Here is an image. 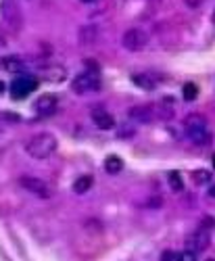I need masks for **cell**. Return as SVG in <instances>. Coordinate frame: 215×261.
Instances as JSON below:
<instances>
[{
  "label": "cell",
  "instance_id": "cell-14",
  "mask_svg": "<svg viewBox=\"0 0 215 261\" xmlns=\"http://www.w3.org/2000/svg\"><path fill=\"white\" fill-rule=\"evenodd\" d=\"M98 38V30L94 25H86L79 30V42L82 44H92V42Z\"/></svg>",
  "mask_w": 215,
  "mask_h": 261
},
{
  "label": "cell",
  "instance_id": "cell-15",
  "mask_svg": "<svg viewBox=\"0 0 215 261\" xmlns=\"http://www.w3.org/2000/svg\"><path fill=\"white\" fill-rule=\"evenodd\" d=\"M130 115L136 121H144V123L153 119V111H150V107H134L132 111H130Z\"/></svg>",
  "mask_w": 215,
  "mask_h": 261
},
{
  "label": "cell",
  "instance_id": "cell-8",
  "mask_svg": "<svg viewBox=\"0 0 215 261\" xmlns=\"http://www.w3.org/2000/svg\"><path fill=\"white\" fill-rule=\"evenodd\" d=\"M57 107H59V98L55 94H42L36 102H34V111L42 117H48L57 111Z\"/></svg>",
  "mask_w": 215,
  "mask_h": 261
},
{
  "label": "cell",
  "instance_id": "cell-10",
  "mask_svg": "<svg viewBox=\"0 0 215 261\" xmlns=\"http://www.w3.org/2000/svg\"><path fill=\"white\" fill-rule=\"evenodd\" d=\"M92 121L98 129H111L115 125V119L109 111H104V109H94L92 111Z\"/></svg>",
  "mask_w": 215,
  "mask_h": 261
},
{
  "label": "cell",
  "instance_id": "cell-22",
  "mask_svg": "<svg viewBox=\"0 0 215 261\" xmlns=\"http://www.w3.org/2000/svg\"><path fill=\"white\" fill-rule=\"evenodd\" d=\"M7 90V86H5V82H0V94H3Z\"/></svg>",
  "mask_w": 215,
  "mask_h": 261
},
{
  "label": "cell",
  "instance_id": "cell-13",
  "mask_svg": "<svg viewBox=\"0 0 215 261\" xmlns=\"http://www.w3.org/2000/svg\"><path fill=\"white\" fill-rule=\"evenodd\" d=\"M92 186H94V178L92 176H79L75 180V184H73V192L75 194H86Z\"/></svg>",
  "mask_w": 215,
  "mask_h": 261
},
{
  "label": "cell",
  "instance_id": "cell-20",
  "mask_svg": "<svg viewBox=\"0 0 215 261\" xmlns=\"http://www.w3.org/2000/svg\"><path fill=\"white\" fill-rule=\"evenodd\" d=\"M178 261H197V253L182 251V253H178Z\"/></svg>",
  "mask_w": 215,
  "mask_h": 261
},
{
  "label": "cell",
  "instance_id": "cell-1",
  "mask_svg": "<svg viewBox=\"0 0 215 261\" xmlns=\"http://www.w3.org/2000/svg\"><path fill=\"white\" fill-rule=\"evenodd\" d=\"M59 142L57 138L50 134V132H42V134H36L32 136L28 142H25V153L32 157V159H48L50 155H55Z\"/></svg>",
  "mask_w": 215,
  "mask_h": 261
},
{
  "label": "cell",
  "instance_id": "cell-3",
  "mask_svg": "<svg viewBox=\"0 0 215 261\" xmlns=\"http://www.w3.org/2000/svg\"><path fill=\"white\" fill-rule=\"evenodd\" d=\"M98 88H100V75H98V71H84V73L75 75V80L71 82V90L75 94L96 92Z\"/></svg>",
  "mask_w": 215,
  "mask_h": 261
},
{
  "label": "cell",
  "instance_id": "cell-2",
  "mask_svg": "<svg viewBox=\"0 0 215 261\" xmlns=\"http://www.w3.org/2000/svg\"><path fill=\"white\" fill-rule=\"evenodd\" d=\"M186 136L190 138V142H195L199 146H205L211 142V132H209V125L205 121V117L201 115H190L186 119Z\"/></svg>",
  "mask_w": 215,
  "mask_h": 261
},
{
  "label": "cell",
  "instance_id": "cell-24",
  "mask_svg": "<svg viewBox=\"0 0 215 261\" xmlns=\"http://www.w3.org/2000/svg\"><path fill=\"white\" fill-rule=\"evenodd\" d=\"M79 3H84V5H90V3H94V0H79Z\"/></svg>",
  "mask_w": 215,
  "mask_h": 261
},
{
  "label": "cell",
  "instance_id": "cell-21",
  "mask_svg": "<svg viewBox=\"0 0 215 261\" xmlns=\"http://www.w3.org/2000/svg\"><path fill=\"white\" fill-rule=\"evenodd\" d=\"M161 261H178V253L176 251H163L161 253Z\"/></svg>",
  "mask_w": 215,
  "mask_h": 261
},
{
  "label": "cell",
  "instance_id": "cell-12",
  "mask_svg": "<svg viewBox=\"0 0 215 261\" xmlns=\"http://www.w3.org/2000/svg\"><path fill=\"white\" fill-rule=\"evenodd\" d=\"M132 82L138 86V88H142V90H155L157 88V80L153 75H148V73H134Z\"/></svg>",
  "mask_w": 215,
  "mask_h": 261
},
{
  "label": "cell",
  "instance_id": "cell-11",
  "mask_svg": "<svg viewBox=\"0 0 215 261\" xmlns=\"http://www.w3.org/2000/svg\"><path fill=\"white\" fill-rule=\"evenodd\" d=\"M3 69H7V71H11V73H19V71H25V61L21 59V57H5L3 61Z\"/></svg>",
  "mask_w": 215,
  "mask_h": 261
},
{
  "label": "cell",
  "instance_id": "cell-17",
  "mask_svg": "<svg viewBox=\"0 0 215 261\" xmlns=\"http://www.w3.org/2000/svg\"><path fill=\"white\" fill-rule=\"evenodd\" d=\"M192 182L199 184V186L211 182V171L209 169H195V171H192Z\"/></svg>",
  "mask_w": 215,
  "mask_h": 261
},
{
  "label": "cell",
  "instance_id": "cell-23",
  "mask_svg": "<svg viewBox=\"0 0 215 261\" xmlns=\"http://www.w3.org/2000/svg\"><path fill=\"white\" fill-rule=\"evenodd\" d=\"M209 194H211V197H215V186H211V188H209Z\"/></svg>",
  "mask_w": 215,
  "mask_h": 261
},
{
  "label": "cell",
  "instance_id": "cell-9",
  "mask_svg": "<svg viewBox=\"0 0 215 261\" xmlns=\"http://www.w3.org/2000/svg\"><path fill=\"white\" fill-rule=\"evenodd\" d=\"M38 75L42 80L50 82V84H61V82H65V77H67V69L63 67V65H46V67H42L38 71Z\"/></svg>",
  "mask_w": 215,
  "mask_h": 261
},
{
  "label": "cell",
  "instance_id": "cell-4",
  "mask_svg": "<svg viewBox=\"0 0 215 261\" xmlns=\"http://www.w3.org/2000/svg\"><path fill=\"white\" fill-rule=\"evenodd\" d=\"M148 44V32L142 28H132L121 36V46L130 53H138Z\"/></svg>",
  "mask_w": 215,
  "mask_h": 261
},
{
  "label": "cell",
  "instance_id": "cell-25",
  "mask_svg": "<svg viewBox=\"0 0 215 261\" xmlns=\"http://www.w3.org/2000/svg\"><path fill=\"white\" fill-rule=\"evenodd\" d=\"M213 21H215V15H213Z\"/></svg>",
  "mask_w": 215,
  "mask_h": 261
},
{
  "label": "cell",
  "instance_id": "cell-26",
  "mask_svg": "<svg viewBox=\"0 0 215 261\" xmlns=\"http://www.w3.org/2000/svg\"><path fill=\"white\" fill-rule=\"evenodd\" d=\"M209 261H215V259H209Z\"/></svg>",
  "mask_w": 215,
  "mask_h": 261
},
{
  "label": "cell",
  "instance_id": "cell-7",
  "mask_svg": "<svg viewBox=\"0 0 215 261\" xmlns=\"http://www.w3.org/2000/svg\"><path fill=\"white\" fill-rule=\"evenodd\" d=\"M19 184H21V188H25L28 192H32V194H36L38 199H42V201H48L50 199V188H48V184L44 182V180H40V178H34V176H23V178H19Z\"/></svg>",
  "mask_w": 215,
  "mask_h": 261
},
{
  "label": "cell",
  "instance_id": "cell-16",
  "mask_svg": "<svg viewBox=\"0 0 215 261\" xmlns=\"http://www.w3.org/2000/svg\"><path fill=\"white\" fill-rule=\"evenodd\" d=\"M104 169L109 171V173H119L121 169H123V161H121V157H117V155H109L104 159Z\"/></svg>",
  "mask_w": 215,
  "mask_h": 261
},
{
  "label": "cell",
  "instance_id": "cell-6",
  "mask_svg": "<svg viewBox=\"0 0 215 261\" xmlns=\"http://www.w3.org/2000/svg\"><path fill=\"white\" fill-rule=\"evenodd\" d=\"M209 243H211V230H207V228H199V230H195L192 234L186 236L184 247H186V251L201 253V251H205V249L209 247Z\"/></svg>",
  "mask_w": 215,
  "mask_h": 261
},
{
  "label": "cell",
  "instance_id": "cell-19",
  "mask_svg": "<svg viewBox=\"0 0 215 261\" xmlns=\"http://www.w3.org/2000/svg\"><path fill=\"white\" fill-rule=\"evenodd\" d=\"M197 96H199V88H197V84L188 82V84L184 86V100H195Z\"/></svg>",
  "mask_w": 215,
  "mask_h": 261
},
{
  "label": "cell",
  "instance_id": "cell-18",
  "mask_svg": "<svg viewBox=\"0 0 215 261\" xmlns=\"http://www.w3.org/2000/svg\"><path fill=\"white\" fill-rule=\"evenodd\" d=\"M169 186L174 188L176 192H180L184 188V182H182V173L180 171H171L169 173Z\"/></svg>",
  "mask_w": 215,
  "mask_h": 261
},
{
  "label": "cell",
  "instance_id": "cell-5",
  "mask_svg": "<svg viewBox=\"0 0 215 261\" xmlns=\"http://www.w3.org/2000/svg\"><path fill=\"white\" fill-rule=\"evenodd\" d=\"M38 88V82L34 75H19L15 82H11L9 92L15 100H23L25 96H30L34 90Z\"/></svg>",
  "mask_w": 215,
  "mask_h": 261
}]
</instances>
